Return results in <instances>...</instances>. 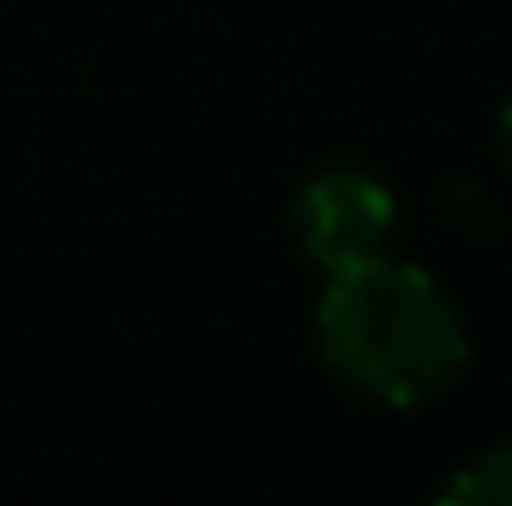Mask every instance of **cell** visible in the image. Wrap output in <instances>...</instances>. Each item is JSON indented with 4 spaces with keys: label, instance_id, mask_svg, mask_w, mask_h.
Here are the masks:
<instances>
[{
    "label": "cell",
    "instance_id": "cell-1",
    "mask_svg": "<svg viewBox=\"0 0 512 506\" xmlns=\"http://www.w3.org/2000/svg\"><path fill=\"white\" fill-rule=\"evenodd\" d=\"M316 334L340 376L393 399V405L429 399L465 364V328H459L447 292L423 268H405L387 256L340 268L328 280Z\"/></svg>",
    "mask_w": 512,
    "mask_h": 506
},
{
    "label": "cell",
    "instance_id": "cell-4",
    "mask_svg": "<svg viewBox=\"0 0 512 506\" xmlns=\"http://www.w3.org/2000/svg\"><path fill=\"white\" fill-rule=\"evenodd\" d=\"M507 149H512V108H507Z\"/></svg>",
    "mask_w": 512,
    "mask_h": 506
},
{
    "label": "cell",
    "instance_id": "cell-3",
    "mask_svg": "<svg viewBox=\"0 0 512 506\" xmlns=\"http://www.w3.org/2000/svg\"><path fill=\"white\" fill-rule=\"evenodd\" d=\"M447 501H471V506H512V441L483 453L477 465H465L453 483H447Z\"/></svg>",
    "mask_w": 512,
    "mask_h": 506
},
{
    "label": "cell",
    "instance_id": "cell-2",
    "mask_svg": "<svg viewBox=\"0 0 512 506\" xmlns=\"http://www.w3.org/2000/svg\"><path fill=\"white\" fill-rule=\"evenodd\" d=\"M387 233H393V197L370 173L340 167V173L310 179L298 197V239L328 274L382 256Z\"/></svg>",
    "mask_w": 512,
    "mask_h": 506
}]
</instances>
